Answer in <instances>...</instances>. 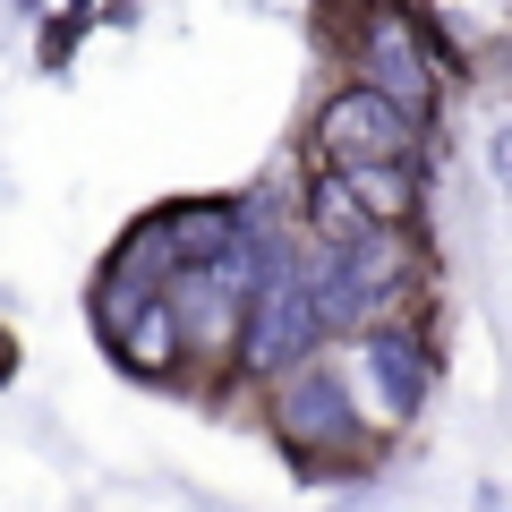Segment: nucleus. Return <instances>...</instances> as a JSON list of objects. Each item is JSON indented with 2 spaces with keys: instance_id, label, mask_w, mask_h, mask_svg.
Segmentation results:
<instances>
[{
  "instance_id": "1",
  "label": "nucleus",
  "mask_w": 512,
  "mask_h": 512,
  "mask_svg": "<svg viewBox=\"0 0 512 512\" xmlns=\"http://www.w3.org/2000/svg\"><path fill=\"white\" fill-rule=\"evenodd\" d=\"M248 410H256V427L274 436V453L291 461L299 487H359V478H376L384 453H393V436L367 419V402H359V384H350L342 350H325V359L274 376Z\"/></svg>"
},
{
  "instance_id": "2",
  "label": "nucleus",
  "mask_w": 512,
  "mask_h": 512,
  "mask_svg": "<svg viewBox=\"0 0 512 512\" xmlns=\"http://www.w3.org/2000/svg\"><path fill=\"white\" fill-rule=\"evenodd\" d=\"M316 52L333 60V77L376 86L402 120H419L427 137H444L453 86H444V69L427 60L410 0H316Z\"/></svg>"
},
{
  "instance_id": "3",
  "label": "nucleus",
  "mask_w": 512,
  "mask_h": 512,
  "mask_svg": "<svg viewBox=\"0 0 512 512\" xmlns=\"http://www.w3.org/2000/svg\"><path fill=\"white\" fill-rule=\"evenodd\" d=\"M427 299H436L427 231H367V239H350V248H316V308H325L333 350L359 342L367 325L419 316Z\"/></svg>"
},
{
  "instance_id": "4",
  "label": "nucleus",
  "mask_w": 512,
  "mask_h": 512,
  "mask_svg": "<svg viewBox=\"0 0 512 512\" xmlns=\"http://www.w3.org/2000/svg\"><path fill=\"white\" fill-rule=\"evenodd\" d=\"M256 291H265V248L188 265V274L171 282V308H180V333H188V402L197 410H231L239 402V359H248Z\"/></svg>"
},
{
  "instance_id": "5",
  "label": "nucleus",
  "mask_w": 512,
  "mask_h": 512,
  "mask_svg": "<svg viewBox=\"0 0 512 512\" xmlns=\"http://www.w3.org/2000/svg\"><path fill=\"white\" fill-rule=\"evenodd\" d=\"M342 367L350 384H359L367 419L384 427V436L402 444L410 427L427 419V402H436L444 384V350H436V316H393V325H367L359 342H342Z\"/></svg>"
},
{
  "instance_id": "6",
  "label": "nucleus",
  "mask_w": 512,
  "mask_h": 512,
  "mask_svg": "<svg viewBox=\"0 0 512 512\" xmlns=\"http://www.w3.org/2000/svg\"><path fill=\"white\" fill-rule=\"evenodd\" d=\"M308 163L316 171H359V163H436V137L384 103L359 77H333L308 103Z\"/></svg>"
},
{
  "instance_id": "7",
  "label": "nucleus",
  "mask_w": 512,
  "mask_h": 512,
  "mask_svg": "<svg viewBox=\"0 0 512 512\" xmlns=\"http://www.w3.org/2000/svg\"><path fill=\"white\" fill-rule=\"evenodd\" d=\"M171 231V256L188 265H214V256H239L256 248V222H248V188H188V197H163L154 205Z\"/></svg>"
},
{
  "instance_id": "8",
  "label": "nucleus",
  "mask_w": 512,
  "mask_h": 512,
  "mask_svg": "<svg viewBox=\"0 0 512 512\" xmlns=\"http://www.w3.org/2000/svg\"><path fill=\"white\" fill-rule=\"evenodd\" d=\"M342 180L384 231H427V163H359Z\"/></svg>"
},
{
  "instance_id": "9",
  "label": "nucleus",
  "mask_w": 512,
  "mask_h": 512,
  "mask_svg": "<svg viewBox=\"0 0 512 512\" xmlns=\"http://www.w3.org/2000/svg\"><path fill=\"white\" fill-rule=\"evenodd\" d=\"M487 180L512 197V120H495V128H487Z\"/></svg>"
},
{
  "instance_id": "10",
  "label": "nucleus",
  "mask_w": 512,
  "mask_h": 512,
  "mask_svg": "<svg viewBox=\"0 0 512 512\" xmlns=\"http://www.w3.org/2000/svg\"><path fill=\"white\" fill-rule=\"evenodd\" d=\"M18 367H26V342H18V325H0V393L18 384Z\"/></svg>"
},
{
  "instance_id": "11",
  "label": "nucleus",
  "mask_w": 512,
  "mask_h": 512,
  "mask_svg": "<svg viewBox=\"0 0 512 512\" xmlns=\"http://www.w3.org/2000/svg\"><path fill=\"white\" fill-rule=\"evenodd\" d=\"M470 512H504V478H478V487H470Z\"/></svg>"
}]
</instances>
